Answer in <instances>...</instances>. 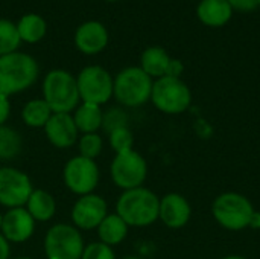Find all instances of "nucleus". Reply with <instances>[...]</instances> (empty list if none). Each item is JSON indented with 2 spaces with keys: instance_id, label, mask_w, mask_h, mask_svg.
<instances>
[{
  "instance_id": "obj_24",
  "label": "nucleus",
  "mask_w": 260,
  "mask_h": 259,
  "mask_svg": "<svg viewBox=\"0 0 260 259\" xmlns=\"http://www.w3.org/2000/svg\"><path fill=\"white\" fill-rule=\"evenodd\" d=\"M17 31L20 40L27 43H37L46 34V21L37 14H27L17 24Z\"/></svg>"
},
{
  "instance_id": "obj_21",
  "label": "nucleus",
  "mask_w": 260,
  "mask_h": 259,
  "mask_svg": "<svg viewBox=\"0 0 260 259\" xmlns=\"http://www.w3.org/2000/svg\"><path fill=\"white\" fill-rule=\"evenodd\" d=\"M171 58L161 47H149L142 55V70L151 78H163L166 76Z\"/></svg>"
},
{
  "instance_id": "obj_4",
  "label": "nucleus",
  "mask_w": 260,
  "mask_h": 259,
  "mask_svg": "<svg viewBox=\"0 0 260 259\" xmlns=\"http://www.w3.org/2000/svg\"><path fill=\"white\" fill-rule=\"evenodd\" d=\"M152 84L140 67H126L113 81V95L125 107H139L151 99Z\"/></svg>"
},
{
  "instance_id": "obj_39",
  "label": "nucleus",
  "mask_w": 260,
  "mask_h": 259,
  "mask_svg": "<svg viewBox=\"0 0 260 259\" xmlns=\"http://www.w3.org/2000/svg\"><path fill=\"white\" fill-rule=\"evenodd\" d=\"M259 5H260V0H259Z\"/></svg>"
},
{
  "instance_id": "obj_2",
  "label": "nucleus",
  "mask_w": 260,
  "mask_h": 259,
  "mask_svg": "<svg viewBox=\"0 0 260 259\" xmlns=\"http://www.w3.org/2000/svg\"><path fill=\"white\" fill-rule=\"evenodd\" d=\"M38 78L37 61L21 52L0 56V93L11 96L29 89Z\"/></svg>"
},
{
  "instance_id": "obj_7",
  "label": "nucleus",
  "mask_w": 260,
  "mask_h": 259,
  "mask_svg": "<svg viewBox=\"0 0 260 259\" xmlns=\"http://www.w3.org/2000/svg\"><path fill=\"white\" fill-rule=\"evenodd\" d=\"M151 99L160 111L178 114L190 105L192 95L189 87L180 78L163 76L152 84Z\"/></svg>"
},
{
  "instance_id": "obj_15",
  "label": "nucleus",
  "mask_w": 260,
  "mask_h": 259,
  "mask_svg": "<svg viewBox=\"0 0 260 259\" xmlns=\"http://www.w3.org/2000/svg\"><path fill=\"white\" fill-rule=\"evenodd\" d=\"M158 218L171 229H180L190 218V205L180 194H166L160 200Z\"/></svg>"
},
{
  "instance_id": "obj_34",
  "label": "nucleus",
  "mask_w": 260,
  "mask_h": 259,
  "mask_svg": "<svg viewBox=\"0 0 260 259\" xmlns=\"http://www.w3.org/2000/svg\"><path fill=\"white\" fill-rule=\"evenodd\" d=\"M222 259H245V258H242V256H227V258H222Z\"/></svg>"
},
{
  "instance_id": "obj_36",
  "label": "nucleus",
  "mask_w": 260,
  "mask_h": 259,
  "mask_svg": "<svg viewBox=\"0 0 260 259\" xmlns=\"http://www.w3.org/2000/svg\"><path fill=\"white\" fill-rule=\"evenodd\" d=\"M12 259H35V258H30V256H18V258H12Z\"/></svg>"
},
{
  "instance_id": "obj_1",
  "label": "nucleus",
  "mask_w": 260,
  "mask_h": 259,
  "mask_svg": "<svg viewBox=\"0 0 260 259\" xmlns=\"http://www.w3.org/2000/svg\"><path fill=\"white\" fill-rule=\"evenodd\" d=\"M158 197L140 186L123 191L116 203V214L131 227H146L158 220Z\"/></svg>"
},
{
  "instance_id": "obj_8",
  "label": "nucleus",
  "mask_w": 260,
  "mask_h": 259,
  "mask_svg": "<svg viewBox=\"0 0 260 259\" xmlns=\"http://www.w3.org/2000/svg\"><path fill=\"white\" fill-rule=\"evenodd\" d=\"M62 180L70 192L82 197L87 194H93V191L98 188L101 180V169L96 160L75 156L64 165Z\"/></svg>"
},
{
  "instance_id": "obj_33",
  "label": "nucleus",
  "mask_w": 260,
  "mask_h": 259,
  "mask_svg": "<svg viewBox=\"0 0 260 259\" xmlns=\"http://www.w3.org/2000/svg\"><path fill=\"white\" fill-rule=\"evenodd\" d=\"M0 259H11V243L0 234Z\"/></svg>"
},
{
  "instance_id": "obj_30",
  "label": "nucleus",
  "mask_w": 260,
  "mask_h": 259,
  "mask_svg": "<svg viewBox=\"0 0 260 259\" xmlns=\"http://www.w3.org/2000/svg\"><path fill=\"white\" fill-rule=\"evenodd\" d=\"M230 3L232 8L238 9V11H254L259 5V0H227Z\"/></svg>"
},
{
  "instance_id": "obj_31",
  "label": "nucleus",
  "mask_w": 260,
  "mask_h": 259,
  "mask_svg": "<svg viewBox=\"0 0 260 259\" xmlns=\"http://www.w3.org/2000/svg\"><path fill=\"white\" fill-rule=\"evenodd\" d=\"M11 114V102H9V96L0 93V125H5L6 121L9 119Z\"/></svg>"
},
{
  "instance_id": "obj_26",
  "label": "nucleus",
  "mask_w": 260,
  "mask_h": 259,
  "mask_svg": "<svg viewBox=\"0 0 260 259\" xmlns=\"http://www.w3.org/2000/svg\"><path fill=\"white\" fill-rule=\"evenodd\" d=\"M104 148V140L98 133H88V134H82L78 139V150H79V156L96 160Z\"/></svg>"
},
{
  "instance_id": "obj_14",
  "label": "nucleus",
  "mask_w": 260,
  "mask_h": 259,
  "mask_svg": "<svg viewBox=\"0 0 260 259\" xmlns=\"http://www.w3.org/2000/svg\"><path fill=\"white\" fill-rule=\"evenodd\" d=\"M43 130L47 140L59 150L73 147L79 139V131L70 113H53Z\"/></svg>"
},
{
  "instance_id": "obj_13",
  "label": "nucleus",
  "mask_w": 260,
  "mask_h": 259,
  "mask_svg": "<svg viewBox=\"0 0 260 259\" xmlns=\"http://www.w3.org/2000/svg\"><path fill=\"white\" fill-rule=\"evenodd\" d=\"M35 220L26 211V208L8 209L3 214V223L0 234L12 244H21L32 238L35 232Z\"/></svg>"
},
{
  "instance_id": "obj_3",
  "label": "nucleus",
  "mask_w": 260,
  "mask_h": 259,
  "mask_svg": "<svg viewBox=\"0 0 260 259\" xmlns=\"http://www.w3.org/2000/svg\"><path fill=\"white\" fill-rule=\"evenodd\" d=\"M43 99L53 113L73 111L81 101L76 78L61 69L50 70L43 81Z\"/></svg>"
},
{
  "instance_id": "obj_19",
  "label": "nucleus",
  "mask_w": 260,
  "mask_h": 259,
  "mask_svg": "<svg viewBox=\"0 0 260 259\" xmlns=\"http://www.w3.org/2000/svg\"><path fill=\"white\" fill-rule=\"evenodd\" d=\"M102 114L101 105L91 104V102H82L75 108L73 121L79 133L88 134V133H98V130L102 127Z\"/></svg>"
},
{
  "instance_id": "obj_37",
  "label": "nucleus",
  "mask_w": 260,
  "mask_h": 259,
  "mask_svg": "<svg viewBox=\"0 0 260 259\" xmlns=\"http://www.w3.org/2000/svg\"><path fill=\"white\" fill-rule=\"evenodd\" d=\"M122 259H142V258H139V256H125V258H122Z\"/></svg>"
},
{
  "instance_id": "obj_12",
  "label": "nucleus",
  "mask_w": 260,
  "mask_h": 259,
  "mask_svg": "<svg viewBox=\"0 0 260 259\" xmlns=\"http://www.w3.org/2000/svg\"><path fill=\"white\" fill-rule=\"evenodd\" d=\"M108 215V205L104 197L98 194H87L79 197L72 208L73 226L79 231H93Z\"/></svg>"
},
{
  "instance_id": "obj_25",
  "label": "nucleus",
  "mask_w": 260,
  "mask_h": 259,
  "mask_svg": "<svg viewBox=\"0 0 260 259\" xmlns=\"http://www.w3.org/2000/svg\"><path fill=\"white\" fill-rule=\"evenodd\" d=\"M20 35L17 26L9 20H0V56L15 52L20 44Z\"/></svg>"
},
{
  "instance_id": "obj_22",
  "label": "nucleus",
  "mask_w": 260,
  "mask_h": 259,
  "mask_svg": "<svg viewBox=\"0 0 260 259\" xmlns=\"http://www.w3.org/2000/svg\"><path fill=\"white\" fill-rule=\"evenodd\" d=\"M52 114H53V111L50 110V107L47 105V102L43 98L30 99L29 102L24 104V107L21 110V119H23L24 125H27L30 128H44V125L47 124V121L50 119Z\"/></svg>"
},
{
  "instance_id": "obj_5",
  "label": "nucleus",
  "mask_w": 260,
  "mask_h": 259,
  "mask_svg": "<svg viewBox=\"0 0 260 259\" xmlns=\"http://www.w3.org/2000/svg\"><path fill=\"white\" fill-rule=\"evenodd\" d=\"M44 255L47 259H81L85 249L84 237L73 224H53L44 235Z\"/></svg>"
},
{
  "instance_id": "obj_11",
  "label": "nucleus",
  "mask_w": 260,
  "mask_h": 259,
  "mask_svg": "<svg viewBox=\"0 0 260 259\" xmlns=\"http://www.w3.org/2000/svg\"><path fill=\"white\" fill-rule=\"evenodd\" d=\"M34 191L29 176L12 166L0 168V206L24 208Z\"/></svg>"
},
{
  "instance_id": "obj_32",
  "label": "nucleus",
  "mask_w": 260,
  "mask_h": 259,
  "mask_svg": "<svg viewBox=\"0 0 260 259\" xmlns=\"http://www.w3.org/2000/svg\"><path fill=\"white\" fill-rule=\"evenodd\" d=\"M183 72V64L178 60H171L166 76H172V78H178Z\"/></svg>"
},
{
  "instance_id": "obj_17",
  "label": "nucleus",
  "mask_w": 260,
  "mask_h": 259,
  "mask_svg": "<svg viewBox=\"0 0 260 259\" xmlns=\"http://www.w3.org/2000/svg\"><path fill=\"white\" fill-rule=\"evenodd\" d=\"M24 208L35 220V223H46L53 218L56 212V202L47 191L34 189Z\"/></svg>"
},
{
  "instance_id": "obj_38",
  "label": "nucleus",
  "mask_w": 260,
  "mask_h": 259,
  "mask_svg": "<svg viewBox=\"0 0 260 259\" xmlns=\"http://www.w3.org/2000/svg\"><path fill=\"white\" fill-rule=\"evenodd\" d=\"M108 2H114V0H108Z\"/></svg>"
},
{
  "instance_id": "obj_6",
  "label": "nucleus",
  "mask_w": 260,
  "mask_h": 259,
  "mask_svg": "<svg viewBox=\"0 0 260 259\" xmlns=\"http://www.w3.org/2000/svg\"><path fill=\"white\" fill-rule=\"evenodd\" d=\"M213 217L229 231H242L251 224L254 211L250 200L236 192H225L213 203Z\"/></svg>"
},
{
  "instance_id": "obj_20",
  "label": "nucleus",
  "mask_w": 260,
  "mask_h": 259,
  "mask_svg": "<svg viewBox=\"0 0 260 259\" xmlns=\"http://www.w3.org/2000/svg\"><path fill=\"white\" fill-rule=\"evenodd\" d=\"M128 224L117 215V214H108L102 223L98 226V235H99V241L113 247L120 244L126 235H128Z\"/></svg>"
},
{
  "instance_id": "obj_29",
  "label": "nucleus",
  "mask_w": 260,
  "mask_h": 259,
  "mask_svg": "<svg viewBox=\"0 0 260 259\" xmlns=\"http://www.w3.org/2000/svg\"><path fill=\"white\" fill-rule=\"evenodd\" d=\"M81 259H116V253L113 247L101 241H94L85 246Z\"/></svg>"
},
{
  "instance_id": "obj_27",
  "label": "nucleus",
  "mask_w": 260,
  "mask_h": 259,
  "mask_svg": "<svg viewBox=\"0 0 260 259\" xmlns=\"http://www.w3.org/2000/svg\"><path fill=\"white\" fill-rule=\"evenodd\" d=\"M122 127H128V114L122 110V108H117V107H113V108H108L107 111H104L102 114V130L105 133H111L117 128H122Z\"/></svg>"
},
{
  "instance_id": "obj_23",
  "label": "nucleus",
  "mask_w": 260,
  "mask_h": 259,
  "mask_svg": "<svg viewBox=\"0 0 260 259\" xmlns=\"http://www.w3.org/2000/svg\"><path fill=\"white\" fill-rule=\"evenodd\" d=\"M21 134L8 125H0V160L8 162L15 159L21 153Z\"/></svg>"
},
{
  "instance_id": "obj_9",
  "label": "nucleus",
  "mask_w": 260,
  "mask_h": 259,
  "mask_svg": "<svg viewBox=\"0 0 260 259\" xmlns=\"http://www.w3.org/2000/svg\"><path fill=\"white\" fill-rule=\"evenodd\" d=\"M110 174L117 188L128 191L143 185L148 176V165L137 151L131 150L114 156L110 166Z\"/></svg>"
},
{
  "instance_id": "obj_10",
  "label": "nucleus",
  "mask_w": 260,
  "mask_h": 259,
  "mask_svg": "<svg viewBox=\"0 0 260 259\" xmlns=\"http://www.w3.org/2000/svg\"><path fill=\"white\" fill-rule=\"evenodd\" d=\"M113 78L101 66H88L82 69L76 78L79 98L82 102L102 105L113 96Z\"/></svg>"
},
{
  "instance_id": "obj_28",
  "label": "nucleus",
  "mask_w": 260,
  "mask_h": 259,
  "mask_svg": "<svg viewBox=\"0 0 260 259\" xmlns=\"http://www.w3.org/2000/svg\"><path fill=\"white\" fill-rule=\"evenodd\" d=\"M108 137H110V145L116 151V154L133 150L134 136H133L131 130L128 127H122V128H117V130L111 131L108 134Z\"/></svg>"
},
{
  "instance_id": "obj_18",
  "label": "nucleus",
  "mask_w": 260,
  "mask_h": 259,
  "mask_svg": "<svg viewBox=\"0 0 260 259\" xmlns=\"http://www.w3.org/2000/svg\"><path fill=\"white\" fill-rule=\"evenodd\" d=\"M232 6L227 0H203L198 5V18L207 26H222L232 17Z\"/></svg>"
},
{
  "instance_id": "obj_35",
  "label": "nucleus",
  "mask_w": 260,
  "mask_h": 259,
  "mask_svg": "<svg viewBox=\"0 0 260 259\" xmlns=\"http://www.w3.org/2000/svg\"><path fill=\"white\" fill-rule=\"evenodd\" d=\"M2 223H3V214L0 212V231H2Z\"/></svg>"
},
{
  "instance_id": "obj_16",
  "label": "nucleus",
  "mask_w": 260,
  "mask_h": 259,
  "mask_svg": "<svg viewBox=\"0 0 260 259\" xmlns=\"http://www.w3.org/2000/svg\"><path fill=\"white\" fill-rule=\"evenodd\" d=\"M75 43L78 49L87 55L101 52L108 43L107 29L98 21H87L78 27L75 35Z\"/></svg>"
}]
</instances>
